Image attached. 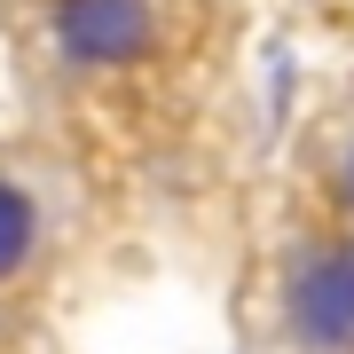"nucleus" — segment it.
<instances>
[{
	"mask_svg": "<svg viewBox=\"0 0 354 354\" xmlns=\"http://www.w3.org/2000/svg\"><path fill=\"white\" fill-rule=\"evenodd\" d=\"M283 330L307 354H354V244H323L291 268Z\"/></svg>",
	"mask_w": 354,
	"mask_h": 354,
	"instance_id": "1",
	"label": "nucleus"
},
{
	"mask_svg": "<svg viewBox=\"0 0 354 354\" xmlns=\"http://www.w3.org/2000/svg\"><path fill=\"white\" fill-rule=\"evenodd\" d=\"M55 32H64V55H79V64H127L150 39V8L142 0H64Z\"/></svg>",
	"mask_w": 354,
	"mask_h": 354,
	"instance_id": "2",
	"label": "nucleus"
},
{
	"mask_svg": "<svg viewBox=\"0 0 354 354\" xmlns=\"http://www.w3.org/2000/svg\"><path fill=\"white\" fill-rule=\"evenodd\" d=\"M24 252H32V197L0 181V276H8Z\"/></svg>",
	"mask_w": 354,
	"mask_h": 354,
	"instance_id": "3",
	"label": "nucleus"
}]
</instances>
